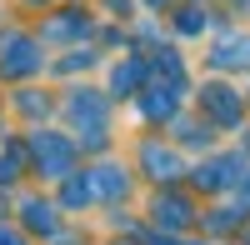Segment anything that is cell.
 <instances>
[{"label":"cell","mask_w":250,"mask_h":245,"mask_svg":"<svg viewBox=\"0 0 250 245\" xmlns=\"http://www.w3.org/2000/svg\"><path fill=\"white\" fill-rule=\"evenodd\" d=\"M35 65H40L35 40H25V35H5L0 40V75H25Z\"/></svg>","instance_id":"6da1fadb"},{"label":"cell","mask_w":250,"mask_h":245,"mask_svg":"<svg viewBox=\"0 0 250 245\" xmlns=\"http://www.w3.org/2000/svg\"><path fill=\"white\" fill-rule=\"evenodd\" d=\"M35 160L45 175H65L70 170V145L60 135H35Z\"/></svg>","instance_id":"7a4b0ae2"},{"label":"cell","mask_w":250,"mask_h":245,"mask_svg":"<svg viewBox=\"0 0 250 245\" xmlns=\"http://www.w3.org/2000/svg\"><path fill=\"white\" fill-rule=\"evenodd\" d=\"M205 110H210L220 125H235V120H240V100H235V90L210 85V90H205Z\"/></svg>","instance_id":"3957f363"},{"label":"cell","mask_w":250,"mask_h":245,"mask_svg":"<svg viewBox=\"0 0 250 245\" xmlns=\"http://www.w3.org/2000/svg\"><path fill=\"white\" fill-rule=\"evenodd\" d=\"M70 115H75V120H90V125H95V135H100V120H105V105H100V100H95L90 90H75V100H70Z\"/></svg>","instance_id":"277c9868"},{"label":"cell","mask_w":250,"mask_h":245,"mask_svg":"<svg viewBox=\"0 0 250 245\" xmlns=\"http://www.w3.org/2000/svg\"><path fill=\"white\" fill-rule=\"evenodd\" d=\"M215 65H250V40H240V35L220 40L215 45Z\"/></svg>","instance_id":"5b68a950"},{"label":"cell","mask_w":250,"mask_h":245,"mask_svg":"<svg viewBox=\"0 0 250 245\" xmlns=\"http://www.w3.org/2000/svg\"><path fill=\"white\" fill-rule=\"evenodd\" d=\"M115 85H120V90H135V85H140V65H120V70H115Z\"/></svg>","instance_id":"8992f818"},{"label":"cell","mask_w":250,"mask_h":245,"mask_svg":"<svg viewBox=\"0 0 250 245\" xmlns=\"http://www.w3.org/2000/svg\"><path fill=\"white\" fill-rule=\"evenodd\" d=\"M25 215H30V225H35V230H55V220H50L45 205H25Z\"/></svg>","instance_id":"52a82bcc"},{"label":"cell","mask_w":250,"mask_h":245,"mask_svg":"<svg viewBox=\"0 0 250 245\" xmlns=\"http://www.w3.org/2000/svg\"><path fill=\"white\" fill-rule=\"evenodd\" d=\"M160 220H170V225H180V220H185V205H180V200H170V205L160 200Z\"/></svg>","instance_id":"ba28073f"},{"label":"cell","mask_w":250,"mask_h":245,"mask_svg":"<svg viewBox=\"0 0 250 245\" xmlns=\"http://www.w3.org/2000/svg\"><path fill=\"white\" fill-rule=\"evenodd\" d=\"M0 245H20V240H15V235H5V230H0Z\"/></svg>","instance_id":"9c48e42d"},{"label":"cell","mask_w":250,"mask_h":245,"mask_svg":"<svg viewBox=\"0 0 250 245\" xmlns=\"http://www.w3.org/2000/svg\"><path fill=\"white\" fill-rule=\"evenodd\" d=\"M150 5H165V0H150Z\"/></svg>","instance_id":"30bf717a"}]
</instances>
